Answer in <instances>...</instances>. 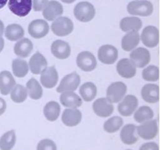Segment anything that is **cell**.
Returning <instances> with one entry per match:
<instances>
[{
    "label": "cell",
    "mask_w": 160,
    "mask_h": 150,
    "mask_svg": "<svg viewBox=\"0 0 160 150\" xmlns=\"http://www.w3.org/2000/svg\"><path fill=\"white\" fill-rule=\"evenodd\" d=\"M153 5L147 0L132 1L128 5V12L134 16L148 17L153 12Z\"/></svg>",
    "instance_id": "cell-1"
},
{
    "label": "cell",
    "mask_w": 160,
    "mask_h": 150,
    "mask_svg": "<svg viewBox=\"0 0 160 150\" xmlns=\"http://www.w3.org/2000/svg\"><path fill=\"white\" fill-rule=\"evenodd\" d=\"M51 28L53 34L59 37H64L71 34L73 30V23L68 17H59L54 20Z\"/></svg>",
    "instance_id": "cell-2"
},
{
    "label": "cell",
    "mask_w": 160,
    "mask_h": 150,
    "mask_svg": "<svg viewBox=\"0 0 160 150\" xmlns=\"http://www.w3.org/2000/svg\"><path fill=\"white\" fill-rule=\"evenodd\" d=\"M75 17L79 21L89 22L94 18L95 15V9L92 3L88 2H81L78 3L73 9Z\"/></svg>",
    "instance_id": "cell-3"
},
{
    "label": "cell",
    "mask_w": 160,
    "mask_h": 150,
    "mask_svg": "<svg viewBox=\"0 0 160 150\" xmlns=\"http://www.w3.org/2000/svg\"><path fill=\"white\" fill-rule=\"evenodd\" d=\"M127 85L121 81L113 82L109 86L106 92L107 99L112 103H117L121 101L127 92Z\"/></svg>",
    "instance_id": "cell-4"
},
{
    "label": "cell",
    "mask_w": 160,
    "mask_h": 150,
    "mask_svg": "<svg viewBox=\"0 0 160 150\" xmlns=\"http://www.w3.org/2000/svg\"><path fill=\"white\" fill-rule=\"evenodd\" d=\"M158 124L156 120H149L143 122L142 124L136 128L139 137L145 140H151L154 138L158 134Z\"/></svg>",
    "instance_id": "cell-5"
},
{
    "label": "cell",
    "mask_w": 160,
    "mask_h": 150,
    "mask_svg": "<svg viewBox=\"0 0 160 150\" xmlns=\"http://www.w3.org/2000/svg\"><path fill=\"white\" fill-rule=\"evenodd\" d=\"M80 83L81 78L76 72H73L62 78L59 85L56 88V91L59 93L65 92H74L78 89Z\"/></svg>",
    "instance_id": "cell-6"
},
{
    "label": "cell",
    "mask_w": 160,
    "mask_h": 150,
    "mask_svg": "<svg viewBox=\"0 0 160 150\" xmlns=\"http://www.w3.org/2000/svg\"><path fill=\"white\" fill-rule=\"evenodd\" d=\"M9 9L18 17H26L32 8V0H9Z\"/></svg>",
    "instance_id": "cell-7"
},
{
    "label": "cell",
    "mask_w": 160,
    "mask_h": 150,
    "mask_svg": "<svg viewBox=\"0 0 160 150\" xmlns=\"http://www.w3.org/2000/svg\"><path fill=\"white\" fill-rule=\"evenodd\" d=\"M77 65L81 70L85 72L92 71L97 67L95 56L88 51L81 52L77 57Z\"/></svg>",
    "instance_id": "cell-8"
},
{
    "label": "cell",
    "mask_w": 160,
    "mask_h": 150,
    "mask_svg": "<svg viewBox=\"0 0 160 150\" xmlns=\"http://www.w3.org/2000/svg\"><path fill=\"white\" fill-rule=\"evenodd\" d=\"M98 57L102 63L113 64L118 59V50L111 45H104L98 49Z\"/></svg>",
    "instance_id": "cell-9"
},
{
    "label": "cell",
    "mask_w": 160,
    "mask_h": 150,
    "mask_svg": "<svg viewBox=\"0 0 160 150\" xmlns=\"http://www.w3.org/2000/svg\"><path fill=\"white\" fill-rule=\"evenodd\" d=\"M130 59L136 67L143 68L150 62L151 56L148 49L145 48H138L133 50L130 55Z\"/></svg>",
    "instance_id": "cell-10"
},
{
    "label": "cell",
    "mask_w": 160,
    "mask_h": 150,
    "mask_svg": "<svg viewBox=\"0 0 160 150\" xmlns=\"http://www.w3.org/2000/svg\"><path fill=\"white\" fill-rule=\"evenodd\" d=\"M49 31L48 23L44 20H34L28 26V33L32 38L36 39L42 38L47 35Z\"/></svg>",
    "instance_id": "cell-11"
},
{
    "label": "cell",
    "mask_w": 160,
    "mask_h": 150,
    "mask_svg": "<svg viewBox=\"0 0 160 150\" xmlns=\"http://www.w3.org/2000/svg\"><path fill=\"white\" fill-rule=\"evenodd\" d=\"M141 39L145 46L148 48H154L159 42V30L155 26L146 27L142 31Z\"/></svg>",
    "instance_id": "cell-12"
},
{
    "label": "cell",
    "mask_w": 160,
    "mask_h": 150,
    "mask_svg": "<svg viewBox=\"0 0 160 150\" xmlns=\"http://www.w3.org/2000/svg\"><path fill=\"white\" fill-rule=\"evenodd\" d=\"M138 105V98L134 95H128L124 97L118 106V111L123 117L131 116L136 110Z\"/></svg>",
    "instance_id": "cell-13"
},
{
    "label": "cell",
    "mask_w": 160,
    "mask_h": 150,
    "mask_svg": "<svg viewBox=\"0 0 160 150\" xmlns=\"http://www.w3.org/2000/svg\"><path fill=\"white\" fill-rule=\"evenodd\" d=\"M58 79H59V75L55 67H45L41 73V83L42 86L46 88H54L57 84Z\"/></svg>",
    "instance_id": "cell-14"
},
{
    "label": "cell",
    "mask_w": 160,
    "mask_h": 150,
    "mask_svg": "<svg viewBox=\"0 0 160 150\" xmlns=\"http://www.w3.org/2000/svg\"><path fill=\"white\" fill-rule=\"evenodd\" d=\"M113 105L106 98H100L93 103V110L100 117H108L113 112Z\"/></svg>",
    "instance_id": "cell-15"
},
{
    "label": "cell",
    "mask_w": 160,
    "mask_h": 150,
    "mask_svg": "<svg viewBox=\"0 0 160 150\" xmlns=\"http://www.w3.org/2000/svg\"><path fill=\"white\" fill-rule=\"evenodd\" d=\"M63 12L62 6L57 1H50L47 3L45 7L43 9V17L49 21H53L58 17H61Z\"/></svg>",
    "instance_id": "cell-16"
},
{
    "label": "cell",
    "mask_w": 160,
    "mask_h": 150,
    "mask_svg": "<svg viewBox=\"0 0 160 150\" xmlns=\"http://www.w3.org/2000/svg\"><path fill=\"white\" fill-rule=\"evenodd\" d=\"M117 70L119 74L124 78H132L136 75L137 70H136V67L134 65L131 59H122L119 61L117 66Z\"/></svg>",
    "instance_id": "cell-17"
},
{
    "label": "cell",
    "mask_w": 160,
    "mask_h": 150,
    "mask_svg": "<svg viewBox=\"0 0 160 150\" xmlns=\"http://www.w3.org/2000/svg\"><path fill=\"white\" fill-rule=\"evenodd\" d=\"M51 52L57 59H65L70 56V47L69 44L64 41L56 40L52 44Z\"/></svg>",
    "instance_id": "cell-18"
},
{
    "label": "cell",
    "mask_w": 160,
    "mask_h": 150,
    "mask_svg": "<svg viewBox=\"0 0 160 150\" xmlns=\"http://www.w3.org/2000/svg\"><path fill=\"white\" fill-rule=\"evenodd\" d=\"M82 114L78 109H67L63 111L62 115V121L66 126L74 127L79 124L81 121Z\"/></svg>",
    "instance_id": "cell-19"
},
{
    "label": "cell",
    "mask_w": 160,
    "mask_h": 150,
    "mask_svg": "<svg viewBox=\"0 0 160 150\" xmlns=\"http://www.w3.org/2000/svg\"><path fill=\"white\" fill-rule=\"evenodd\" d=\"M59 100L62 106L71 109H78L82 105V99L73 92H62Z\"/></svg>",
    "instance_id": "cell-20"
},
{
    "label": "cell",
    "mask_w": 160,
    "mask_h": 150,
    "mask_svg": "<svg viewBox=\"0 0 160 150\" xmlns=\"http://www.w3.org/2000/svg\"><path fill=\"white\" fill-rule=\"evenodd\" d=\"M142 97L146 102H158L159 100V86L154 84H145L142 89Z\"/></svg>",
    "instance_id": "cell-21"
},
{
    "label": "cell",
    "mask_w": 160,
    "mask_h": 150,
    "mask_svg": "<svg viewBox=\"0 0 160 150\" xmlns=\"http://www.w3.org/2000/svg\"><path fill=\"white\" fill-rule=\"evenodd\" d=\"M15 85V79L10 72L4 70L0 73V92L2 95H7Z\"/></svg>",
    "instance_id": "cell-22"
},
{
    "label": "cell",
    "mask_w": 160,
    "mask_h": 150,
    "mask_svg": "<svg viewBox=\"0 0 160 150\" xmlns=\"http://www.w3.org/2000/svg\"><path fill=\"white\" fill-rule=\"evenodd\" d=\"M47 64L48 63H47L46 59L44 57L43 55L38 52L31 56L28 67L31 73L34 74H39L42 73V71L45 67H47Z\"/></svg>",
    "instance_id": "cell-23"
},
{
    "label": "cell",
    "mask_w": 160,
    "mask_h": 150,
    "mask_svg": "<svg viewBox=\"0 0 160 150\" xmlns=\"http://www.w3.org/2000/svg\"><path fill=\"white\" fill-rule=\"evenodd\" d=\"M136 128L133 123L127 124L122 128L120 131V139L123 142V143L126 145H133L135 144L138 140V136L135 135Z\"/></svg>",
    "instance_id": "cell-24"
},
{
    "label": "cell",
    "mask_w": 160,
    "mask_h": 150,
    "mask_svg": "<svg viewBox=\"0 0 160 150\" xmlns=\"http://www.w3.org/2000/svg\"><path fill=\"white\" fill-rule=\"evenodd\" d=\"M140 42V35L138 31H129L123 36L121 41V46L126 52L134 50Z\"/></svg>",
    "instance_id": "cell-25"
},
{
    "label": "cell",
    "mask_w": 160,
    "mask_h": 150,
    "mask_svg": "<svg viewBox=\"0 0 160 150\" xmlns=\"http://www.w3.org/2000/svg\"><path fill=\"white\" fill-rule=\"evenodd\" d=\"M33 50V43L30 39L21 38L14 45V52L17 56L26 58Z\"/></svg>",
    "instance_id": "cell-26"
},
{
    "label": "cell",
    "mask_w": 160,
    "mask_h": 150,
    "mask_svg": "<svg viewBox=\"0 0 160 150\" xmlns=\"http://www.w3.org/2000/svg\"><path fill=\"white\" fill-rule=\"evenodd\" d=\"M120 29L124 32L129 31H138L142 27V21L141 19L136 17H124L120 23Z\"/></svg>",
    "instance_id": "cell-27"
},
{
    "label": "cell",
    "mask_w": 160,
    "mask_h": 150,
    "mask_svg": "<svg viewBox=\"0 0 160 150\" xmlns=\"http://www.w3.org/2000/svg\"><path fill=\"white\" fill-rule=\"evenodd\" d=\"M60 106L55 101L48 102L44 107V115L49 121H56L60 114Z\"/></svg>",
    "instance_id": "cell-28"
},
{
    "label": "cell",
    "mask_w": 160,
    "mask_h": 150,
    "mask_svg": "<svg viewBox=\"0 0 160 150\" xmlns=\"http://www.w3.org/2000/svg\"><path fill=\"white\" fill-rule=\"evenodd\" d=\"M5 36L6 38L12 42L20 40L24 36V30L20 25L17 23L9 24L6 27L5 31Z\"/></svg>",
    "instance_id": "cell-29"
},
{
    "label": "cell",
    "mask_w": 160,
    "mask_h": 150,
    "mask_svg": "<svg viewBox=\"0 0 160 150\" xmlns=\"http://www.w3.org/2000/svg\"><path fill=\"white\" fill-rule=\"evenodd\" d=\"M26 88L28 91V95H29L30 98L32 99L38 100L42 97L43 90L42 86L34 78H31L28 81Z\"/></svg>",
    "instance_id": "cell-30"
},
{
    "label": "cell",
    "mask_w": 160,
    "mask_h": 150,
    "mask_svg": "<svg viewBox=\"0 0 160 150\" xmlns=\"http://www.w3.org/2000/svg\"><path fill=\"white\" fill-rule=\"evenodd\" d=\"M80 94L83 100L91 102L95 98L97 95V88L92 82H86L80 88Z\"/></svg>",
    "instance_id": "cell-31"
},
{
    "label": "cell",
    "mask_w": 160,
    "mask_h": 150,
    "mask_svg": "<svg viewBox=\"0 0 160 150\" xmlns=\"http://www.w3.org/2000/svg\"><path fill=\"white\" fill-rule=\"evenodd\" d=\"M12 69L13 74L17 78H23L26 76L29 70L28 62L21 59H15L12 61Z\"/></svg>",
    "instance_id": "cell-32"
},
{
    "label": "cell",
    "mask_w": 160,
    "mask_h": 150,
    "mask_svg": "<svg viewBox=\"0 0 160 150\" xmlns=\"http://www.w3.org/2000/svg\"><path fill=\"white\" fill-rule=\"evenodd\" d=\"M154 117L153 110L147 106H141L135 112H134V120L138 123H143L147 120H152Z\"/></svg>",
    "instance_id": "cell-33"
},
{
    "label": "cell",
    "mask_w": 160,
    "mask_h": 150,
    "mask_svg": "<svg viewBox=\"0 0 160 150\" xmlns=\"http://www.w3.org/2000/svg\"><path fill=\"white\" fill-rule=\"evenodd\" d=\"M16 143V134L13 130L5 133L0 138V149L11 150Z\"/></svg>",
    "instance_id": "cell-34"
},
{
    "label": "cell",
    "mask_w": 160,
    "mask_h": 150,
    "mask_svg": "<svg viewBox=\"0 0 160 150\" xmlns=\"http://www.w3.org/2000/svg\"><path fill=\"white\" fill-rule=\"evenodd\" d=\"M11 99L17 103H20L24 102L28 97V91L26 88L20 84H17L11 91Z\"/></svg>",
    "instance_id": "cell-35"
},
{
    "label": "cell",
    "mask_w": 160,
    "mask_h": 150,
    "mask_svg": "<svg viewBox=\"0 0 160 150\" xmlns=\"http://www.w3.org/2000/svg\"><path fill=\"white\" fill-rule=\"evenodd\" d=\"M123 120L120 117H113L106 120L103 128L107 133H115L123 126Z\"/></svg>",
    "instance_id": "cell-36"
},
{
    "label": "cell",
    "mask_w": 160,
    "mask_h": 150,
    "mask_svg": "<svg viewBox=\"0 0 160 150\" xmlns=\"http://www.w3.org/2000/svg\"><path fill=\"white\" fill-rule=\"evenodd\" d=\"M142 78L147 81H156L159 78V67L156 66L151 65L148 66L145 69H144L142 72Z\"/></svg>",
    "instance_id": "cell-37"
},
{
    "label": "cell",
    "mask_w": 160,
    "mask_h": 150,
    "mask_svg": "<svg viewBox=\"0 0 160 150\" xmlns=\"http://www.w3.org/2000/svg\"><path fill=\"white\" fill-rule=\"evenodd\" d=\"M37 150H57L56 143L50 139H43L38 144Z\"/></svg>",
    "instance_id": "cell-38"
},
{
    "label": "cell",
    "mask_w": 160,
    "mask_h": 150,
    "mask_svg": "<svg viewBox=\"0 0 160 150\" xmlns=\"http://www.w3.org/2000/svg\"><path fill=\"white\" fill-rule=\"evenodd\" d=\"M33 9L34 11H42L48 2V0H32Z\"/></svg>",
    "instance_id": "cell-39"
},
{
    "label": "cell",
    "mask_w": 160,
    "mask_h": 150,
    "mask_svg": "<svg viewBox=\"0 0 160 150\" xmlns=\"http://www.w3.org/2000/svg\"><path fill=\"white\" fill-rule=\"evenodd\" d=\"M139 150H159V145L155 142H148L143 144Z\"/></svg>",
    "instance_id": "cell-40"
},
{
    "label": "cell",
    "mask_w": 160,
    "mask_h": 150,
    "mask_svg": "<svg viewBox=\"0 0 160 150\" xmlns=\"http://www.w3.org/2000/svg\"><path fill=\"white\" fill-rule=\"evenodd\" d=\"M6 109V102L3 98H0V116L2 115Z\"/></svg>",
    "instance_id": "cell-41"
},
{
    "label": "cell",
    "mask_w": 160,
    "mask_h": 150,
    "mask_svg": "<svg viewBox=\"0 0 160 150\" xmlns=\"http://www.w3.org/2000/svg\"><path fill=\"white\" fill-rule=\"evenodd\" d=\"M4 39H3L2 36L0 35V52L3 50V48H4Z\"/></svg>",
    "instance_id": "cell-42"
},
{
    "label": "cell",
    "mask_w": 160,
    "mask_h": 150,
    "mask_svg": "<svg viewBox=\"0 0 160 150\" xmlns=\"http://www.w3.org/2000/svg\"><path fill=\"white\" fill-rule=\"evenodd\" d=\"M3 33H4V24L2 20H0V35L2 36Z\"/></svg>",
    "instance_id": "cell-43"
},
{
    "label": "cell",
    "mask_w": 160,
    "mask_h": 150,
    "mask_svg": "<svg viewBox=\"0 0 160 150\" xmlns=\"http://www.w3.org/2000/svg\"><path fill=\"white\" fill-rule=\"evenodd\" d=\"M8 0H0V9L4 7L7 3Z\"/></svg>",
    "instance_id": "cell-44"
},
{
    "label": "cell",
    "mask_w": 160,
    "mask_h": 150,
    "mask_svg": "<svg viewBox=\"0 0 160 150\" xmlns=\"http://www.w3.org/2000/svg\"><path fill=\"white\" fill-rule=\"evenodd\" d=\"M61 1H62V2L68 3V4H70V3H73V2H75L76 0H61Z\"/></svg>",
    "instance_id": "cell-45"
},
{
    "label": "cell",
    "mask_w": 160,
    "mask_h": 150,
    "mask_svg": "<svg viewBox=\"0 0 160 150\" xmlns=\"http://www.w3.org/2000/svg\"><path fill=\"white\" fill-rule=\"evenodd\" d=\"M127 150H131V149H127Z\"/></svg>",
    "instance_id": "cell-46"
}]
</instances>
